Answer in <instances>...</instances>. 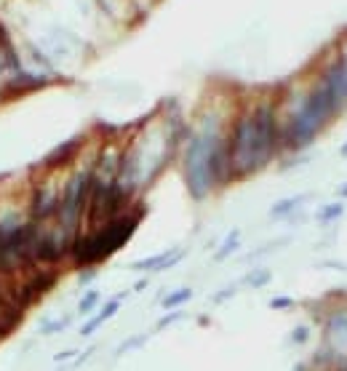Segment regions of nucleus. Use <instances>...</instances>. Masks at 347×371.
I'll use <instances>...</instances> for the list:
<instances>
[{"instance_id":"nucleus-1","label":"nucleus","mask_w":347,"mask_h":371,"mask_svg":"<svg viewBox=\"0 0 347 371\" xmlns=\"http://www.w3.org/2000/svg\"><path fill=\"white\" fill-rule=\"evenodd\" d=\"M283 142V129L272 104H260L240 115L228 136L230 171L233 176H249L270 161Z\"/></svg>"},{"instance_id":"nucleus-17","label":"nucleus","mask_w":347,"mask_h":371,"mask_svg":"<svg viewBox=\"0 0 347 371\" xmlns=\"http://www.w3.org/2000/svg\"><path fill=\"white\" fill-rule=\"evenodd\" d=\"M342 203H331V206H326L324 211H321V222H331V219H336L339 214H342Z\"/></svg>"},{"instance_id":"nucleus-2","label":"nucleus","mask_w":347,"mask_h":371,"mask_svg":"<svg viewBox=\"0 0 347 371\" xmlns=\"http://www.w3.org/2000/svg\"><path fill=\"white\" fill-rule=\"evenodd\" d=\"M139 225V214H120L118 219H112L102 227L91 230L86 235H78L73 240L70 257L75 259L78 267H94L97 262H105L107 257L123 249L129 238L134 235V230Z\"/></svg>"},{"instance_id":"nucleus-24","label":"nucleus","mask_w":347,"mask_h":371,"mask_svg":"<svg viewBox=\"0 0 347 371\" xmlns=\"http://www.w3.org/2000/svg\"><path fill=\"white\" fill-rule=\"evenodd\" d=\"M294 371H304V366H297V369H294Z\"/></svg>"},{"instance_id":"nucleus-18","label":"nucleus","mask_w":347,"mask_h":371,"mask_svg":"<svg viewBox=\"0 0 347 371\" xmlns=\"http://www.w3.org/2000/svg\"><path fill=\"white\" fill-rule=\"evenodd\" d=\"M270 307L272 310H289V307H294V299L292 296H272Z\"/></svg>"},{"instance_id":"nucleus-4","label":"nucleus","mask_w":347,"mask_h":371,"mask_svg":"<svg viewBox=\"0 0 347 371\" xmlns=\"http://www.w3.org/2000/svg\"><path fill=\"white\" fill-rule=\"evenodd\" d=\"M91 176H94V168H83V171L73 174V179L67 182L65 193L59 198L56 225L62 230V235H67L70 240L78 238L80 219L86 217L88 198H91Z\"/></svg>"},{"instance_id":"nucleus-6","label":"nucleus","mask_w":347,"mask_h":371,"mask_svg":"<svg viewBox=\"0 0 347 371\" xmlns=\"http://www.w3.org/2000/svg\"><path fill=\"white\" fill-rule=\"evenodd\" d=\"M59 193H56L54 187H38L35 190L33 200H30V222H35V225H43L46 219L56 217V211H59Z\"/></svg>"},{"instance_id":"nucleus-16","label":"nucleus","mask_w":347,"mask_h":371,"mask_svg":"<svg viewBox=\"0 0 347 371\" xmlns=\"http://www.w3.org/2000/svg\"><path fill=\"white\" fill-rule=\"evenodd\" d=\"M65 326H67V318H59V321H43L41 334H59Z\"/></svg>"},{"instance_id":"nucleus-8","label":"nucleus","mask_w":347,"mask_h":371,"mask_svg":"<svg viewBox=\"0 0 347 371\" xmlns=\"http://www.w3.org/2000/svg\"><path fill=\"white\" fill-rule=\"evenodd\" d=\"M182 259V252H166V254H155V257H147V259H139V262H134L131 267L134 270H169L174 264Z\"/></svg>"},{"instance_id":"nucleus-22","label":"nucleus","mask_w":347,"mask_h":371,"mask_svg":"<svg viewBox=\"0 0 347 371\" xmlns=\"http://www.w3.org/2000/svg\"><path fill=\"white\" fill-rule=\"evenodd\" d=\"M73 355H75V350H65V353H56L54 360H56V363H62V360L73 358Z\"/></svg>"},{"instance_id":"nucleus-9","label":"nucleus","mask_w":347,"mask_h":371,"mask_svg":"<svg viewBox=\"0 0 347 371\" xmlns=\"http://www.w3.org/2000/svg\"><path fill=\"white\" fill-rule=\"evenodd\" d=\"M80 142H83V139L78 136V139H70V142L59 144L54 153L46 158V163H48V166H65V163H70V161L75 158L78 147H80Z\"/></svg>"},{"instance_id":"nucleus-5","label":"nucleus","mask_w":347,"mask_h":371,"mask_svg":"<svg viewBox=\"0 0 347 371\" xmlns=\"http://www.w3.org/2000/svg\"><path fill=\"white\" fill-rule=\"evenodd\" d=\"M321 83H324L326 91L331 94V99H334V107H336V112H339V109L347 104V65H345V59H342V56L326 67Z\"/></svg>"},{"instance_id":"nucleus-25","label":"nucleus","mask_w":347,"mask_h":371,"mask_svg":"<svg viewBox=\"0 0 347 371\" xmlns=\"http://www.w3.org/2000/svg\"><path fill=\"white\" fill-rule=\"evenodd\" d=\"M342 155H347V144H345V147H342Z\"/></svg>"},{"instance_id":"nucleus-21","label":"nucleus","mask_w":347,"mask_h":371,"mask_svg":"<svg viewBox=\"0 0 347 371\" xmlns=\"http://www.w3.org/2000/svg\"><path fill=\"white\" fill-rule=\"evenodd\" d=\"M235 291H238V289H235V286H233V289H225V291H219V294H214V302H225V299H230V296L235 294Z\"/></svg>"},{"instance_id":"nucleus-20","label":"nucleus","mask_w":347,"mask_h":371,"mask_svg":"<svg viewBox=\"0 0 347 371\" xmlns=\"http://www.w3.org/2000/svg\"><path fill=\"white\" fill-rule=\"evenodd\" d=\"M142 342H144V337H131L129 342H123V345H120L118 355H123V353H129L131 348H137V345H142Z\"/></svg>"},{"instance_id":"nucleus-13","label":"nucleus","mask_w":347,"mask_h":371,"mask_svg":"<svg viewBox=\"0 0 347 371\" xmlns=\"http://www.w3.org/2000/svg\"><path fill=\"white\" fill-rule=\"evenodd\" d=\"M299 203H302V198H286V200H281V203H275V206H272L270 214L272 217H283V214H289V211L297 208Z\"/></svg>"},{"instance_id":"nucleus-19","label":"nucleus","mask_w":347,"mask_h":371,"mask_svg":"<svg viewBox=\"0 0 347 371\" xmlns=\"http://www.w3.org/2000/svg\"><path fill=\"white\" fill-rule=\"evenodd\" d=\"M307 337H310V328L307 326H299L297 331L292 334V342H297V345H302V342H307Z\"/></svg>"},{"instance_id":"nucleus-23","label":"nucleus","mask_w":347,"mask_h":371,"mask_svg":"<svg viewBox=\"0 0 347 371\" xmlns=\"http://www.w3.org/2000/svg\"><path fill=\"white\" fill-rule=\"evenodd\" d=\"M329 371H345V369H342V366H334V369H329Z\"/></svg>"},{"instance_id":"nucleus-3","label":"nucleus","mask_w":347,"mask_h":371,"mask_svg":"<svg viewBox=\"0 0 347 371\" xmlns=\"http://www.w3.org/2000/svg\"><path fill=\"white\" fill-rule=\"evenodd\" d=\"M334 115H336L334 99L326 91L324 83H318L315 88L307 91L302 104L294 109L289 123L283 126V142L289 144V147H304V144H310L315 136H318V131H321Z\"/></svg>"},{"instance_id":"nucleus-14","label":"nucleus","mask_w":347,"mask_h":371,"mask_svg":"<svg viewBox=\"0 0 347 371\" xmlns=\"http://www.w3.org/2000/svg\"><path fill=\"white\" fill-rule=\"evenodd\" d=\"M267 281H270V270H257V273H251L249 278H246V284H249L251 289H262Z\"/></svg>"},{"instance_id":"nucleus-26","label":"nucleus","mask_w":347,"mask_h":371,"mask_svg":"<svg viewBox=\"0 0 347 371\" xmlns=\"http://www.w3.org/2000/svg\"><path fill=\"white\" fill-rule=\"evenodd\" d=\"M342 195H347V187H342Z\"/></svg>"},{"instance_id":"nucleus-12","label":"nucleus","mask_w":347,"mask_h":371,"mask_svg":"<svg viewBox=\"0 0 347 371\" xmlns=\"http://www.w3.org/2000/svg\"><path fill=\"white\" fill-rule=\"evenodd\" d=\"M238 246H240L238 243V230H233V232L228 235V240H225V246L217 252V259H228L233 252H238Z\"/></svg>"},{"instance_id":"nucleus-11","label":"nucleus","mask_w":347,"mask_h":371,"mask_svg":"<svg viewBox=\"0 0 347 371\" xmlns=\"http://www.w3.org/2000/svg\"><path fill=\"white\" fill-rule=\"evenodd\" d=\"M99 299H102V296H99L97 289H91V291H86V294H83V299L78 302V313H80V316H88L91 310H97Z\"/></svg>"},{"instance_id":"nucleus-7","label":"nucleus","mask_w":347,"mask_h":371,"mask_svg":"<svg viewBox=\"0 0 347 371\" xmlns=\"http://www.w3.org/2000/svg\"><path fill=\"white\" fill-rule=\"evenodd\" d=\"M123 296H126V294H118L115 299H110L107 305L102 307L97 316L91 318V321H86V326L80 328V337H91V334H94V331H97V328L102 326V323H107L110 318H112V316H115V313L120 310V302H123Z\"/></svg>"},{"instance_id":"nucleus-10","label":"nucleus","mask_w":347,"mask_h":371,"mask_svg":"<svg viewBox=\"0 0 347 371\" xmlns=\"http://www.w3.org/2000/svg\"><path fill=\"white\" fill-rule=\"evenodd\" d=\"M193 299V289H187V286H182V289H176V291H171L169 296H163V310H176L179 305H185V302H190Z\"/></svg>"},{"instance_id":"nucleus-15","label":"nucleus","mask_w":347,"mask_h":371,"mask_svg":"<svg viewBox=\"0 0 347 371\" xmlns=\"http://www.w3.org/2000/svg\"><path fill=\"white\" fill-rule=\"evenodd\" d=\"M182 318H185V310H171V313H169V316H163L161 321H158V323H155V328H158V331H161V328L171 326V323H176V321H182Z\"/></svg>"}]
</instances>
